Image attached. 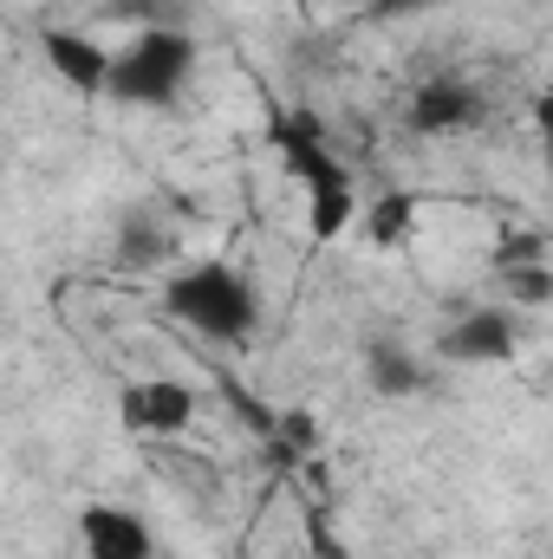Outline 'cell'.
I'll return each instance as SVG.
<instances>
[{
  "mask_svg": "<svg viewBox=\"0 0 553 559\" xmlns=\"http://www.w3.org/2000/svg\"><path fill=\"white\" fill-rule=\"evenodd\" d=\"M79 540H85V559H156V527L118 501H92L79 514Z\"/></svg>",
  "mask_w": 553,
  "mask_h": 559,
  "instance_id": "cell-7",
  "label": "cell"
},
{
  "mask_svg": "<svg viewBox=\"0 0 553 559\" xmlns=\"http://www.w3.org/2000/svg\"><path fill=\"white\" fill-rule=\"evenodd\" d=\"M39 46H46V66H52L72 92H85V98H98V92H105V79H111V52H105L92 33L46 26V33H39Z\"/></svg>",
  "mask_w": 553,
  "mask_h": 559,
  "instance_id": "cell-8",
  "label": "cell"
},
{
  "mask_svg": "<svg viewBox=\"0 0 553 559\" xmlns=\"http://www.w3.org/2000/svg\"><path fill=\"white\" fill-rule=\"evenodd\" d=\"M423 384H430V371H423V358H416L411 345H398V338L372 345V391L378 397H416Z\"/></svg>",
  "mask_w": 553,
  "mask_h": 559,
  "instance_id": "cell-9",
  "label": "cell"
},
{
  "mask_svg": "<svg viewBox=\"0 0 553 559\" xmlns=\"http://www.w3.org/2000/svg\"><path fill=\"white\" fill-rule=\"evenodd\" d=\"M436 352L456 365H508L521 352V319H515V306H475L456 325H443Z\"/></svg>",
  "mask_w": 553,
  "mask_h": 559,
  "instance_id": "cell-5",
  "label": "cell"
},
{
  "mask_svg": "<svg viewBox=\"0 0 553 559\" xmlns=\"http://www.w3.org/2000/svg\"><path fill=\"white\" fill-rule=\"evenodd\" d=\"M416 228V195H385L372 215H365V241L372 248H404Z\"/></svg>",
  "mask_w": 553,
  "mask_h": 559,
  "instance_id": "cell-10",
  "label": "cell"
},
{
  "mask_svg": "<svg viewBox=\"0 0 553 559\" xmlns=\"http://www.w3.org/2000/svg\"><path fill=\"white\" fill-rule=\"evenodd\" d=\"M423 7H436V0H372V13H385V20H404V13H423Z\"/></svg>",
  "mask_w": 553,
  "mask_h": 559,
  "instance_id": "cell-12",
  "label": "cell"
},
{
  "mask_svg": "<svg viewBox=\"0 0 553 559\" xmlns=\"http://www.w3.org/2000/svg\"><path fill=\"white\" fill-rule=\"evenodd\" d=\"M482 111L489 105L462 72H430L404 105V124H411V138H469L482 124Z\"/></svg>",
  "mask_w": 553,
  "mask_h": 559,
  "instance_id": "cell-4",
  "label": "cell"
},
{
  "mask_svg": "<svg viewBox=\"0 0 553 559\" xmlns=\"http://www.w3.org/2000/svg\"><path fill=\"white\" fill-rule=\"evenodd\" d=\"M163 312L215 345H248L261 332V286L228 261H189L163 280Z\"/></svg>",
  "mask_w": 553,
  "mask_h": 559,
  "instance_id": "cell-1",
  "label": "cell"
},
{
  "mask_svg": "<svg viewBox=\"0 0 553 559\" xmlns=\"http://www.w3.org/2000/svg\"><path fill=\"white\" fill-rule=\"evenodd\" d=\"M502 293H508L515 306H548L553 274L541 267V261H508V267H502Z\"/></svg>",
  "mask_w": 553,
  "mask_h": 559,
  "instance_id": "cell-11",
  "label": "cell"
},
{
  "mask_svg": "<svg viewBox=\"0 0 553 559\" xmlns=\"http://www.w3.org/2000/svg\"><path fill=\"white\" fill-rule=\"evenodd\" d=\"M196 59H202V52H196V39H189L183 26H143L125 52H111L105 92H111L118 105H138V111H169V105L189 92Z\"/></svg>",
  "mask_w": 553,
  "mask_h": 559,
  "instance_id": "cell-3",
  "label": "cell"
},
{
  "mask_svg": "<svg viewBox=\"0 0 553 559\" xmlns=\"http://www.w3.org/2000/svg\"><path fill=\"white\" fill-rule=\"evenodd\" d=\"M118 417H125L131 436H176L196 417V391L183 378H143V384H125Z\"/></svg>",
  "mask_w": 553,
  "mask_h": 559,
  "instance_id": "cell-6",
  "label": "cell"
},
{
  "mask_svg": "<svg viewBox=\"0 0 553 559\" xmlns=\"http://www.w3.org/2000/svg\"><path fill=\"white\" fill-rule=\"evenodd\" d=\"M274 150L286 156V169H293V176H299V189H306L313 241H339V235L358 222V182H352V169L339 163V150L326 143L319 118H306V111L280 118V124H274Z\"/></svg>",
  "mask_w": 553,
  "mask_h": 559,
  "instance_id": "cell-2",
  "label": "cell"
}]
</instances>
